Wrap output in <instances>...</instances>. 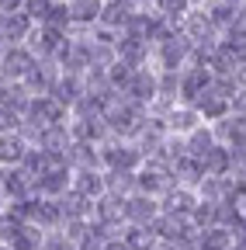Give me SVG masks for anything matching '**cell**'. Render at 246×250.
<instances>
[{
  "instance_id": "1f68e13d",
  "label": "cell",
  "mask_w": 246,
  "mask_h": 250,
  "mask_svg": "<svg viewBox=\"0 0 246 250\" xmlns=\"http://www.w3.org/2000/svg\"><path fill=\"white\" fill-rule=\"evenodd\" d=\"M121 240L129 243V250H156V243H160L146 226H125L121 229Z\"/></svg>"
},
{
  "instance_id": "7a4b0ae2",
  "label": "cell",
  "mask_w": 246,
  "mask_h": 250,
  "mask_svg": "<svg viewBox=\"0 0 246 250\" xmlns=\"http://www.w3.org/2000/svg\"><path fill=\"white\" fill-rule=\"evenodd\" d=\"M191 42L184 31H173L170 39L156 42L152 45V59H156V70H188V62H191Z\"/></svg>"
},
{
  "instance_id": "ffe728a7",
  "label": "cell",
  "mask_w": 246,
  "mask_h": 250,
  "mask_svg": "<svg viewBox=\"0 0 246 250\" xmlns=\"http://www.w3.org/2000/svg\"><path fill=\"white\" fill-rule=\"evenodd\" d=\"M70 167L73 170H104L101 146H94V143H73L70 146Z\"/></svg>"
},
{
  "instance_id": "b9f144b4",
  "label": "cell",
  "mask_w": 246,
  "mask_h": 250,
  "mask_svg": "<svg viewBox=\"0 0 246 250\" xmlns=\"http://www.w3.org/2000/svg\"><path fill=\"white\" fill-rule=\"evenodd\" d=\"M4 28H7V14H0V42H4Z\"/></svg>"
},
{
  "instance_id": "f6af8a7d",
  "label": "cell",
  "mask_w": 246,
  "mask_h": 250,
  "mask_svg": "<svg viewBox=\"0 0 246 250\" xmlns=\"http://www.w3.org/2000/svg\"><path fill=\"white\" fill-rule=\"evenodd\" d=\"M0 250H11V247H7V243H0Z\"/></svg>"
},
{
  "instance_id": "6da1fadb",
  "label": "cell",
  "mask_w": 246,
  "mask_h": 250,
  "mask_svg": "<svg viewBox=\"0 0 246 250\" xmlns=\"http://www.w3.org/2000/svg\"><path fill=\"white\" fill-rule=\"evenodd\" d=\"M139 195H149V198H163L170 188H177V181H173V167L163 160V156H149V160L139 167Z\"/></svg>"
},
{
  "instance_id": "bcb514c9",
  "label": "cell",
  "mask_w": 246,
  "mask_h": 250,
  "mask_svg": "<svg viewBox=\"0 0 246 250\" xmlns=\"http://www.w3.org/2000/svg\"><path fill=\"white\" fill-rule=\"evenodd\" d=\"M49 4H59V0H49Z\"/></svg>"
},
{
  "instance_id": "cb8c5ba5",
  "label": "cell",
  "mask_w": 246,
  "mask_h": 250,
  "mask_svg": "<svg viewBox=\"0 0 246 250\" xmlns=\"http://www.w3.org/2000/svg\"><path fill=\"white\" fill-rule=\"evenodd\" d=\"M38 24L28 18L24 11H18V14H7V28H4V45H24L28 39H32V31H35Z\"/></svg>"
},
{
  "instance_id": "ac0fdd59",
  "label": "cell",
  "mask_w": 246,
  "mask_h": 250,
  "mask_svg": "<svg viewBox=\"0 0 246 250\" xmlns=\"http://www.w3.org/2000/svg\"><path fill=\"white\" fill-rule=\"evenodd\" d=\"M66 4H70V21H73V28H80V31L97 28L101 11H104V0H66Z\"/></svg>"
},
{
  "instance_id": "7402d4cb",
  "label": "cell",
  "mask_w": 246,
  "mask_h": 250,
  "mask_svg": "<svg viewBox=\"0 0 246 250\" xmlns=\"http://www.w3.org/2000/svg\"><path fill=\"white\" fill-rule=\"evenodd\" d=\"M198 125H205V122H201V115H198L194 108H188V104H177V108L167 115V129H170V136H191Z\"/></svg>"
},
{
  "instance_id": "9a60e30c",
  "label": "cell",
  "mask_w": 246,
  "mask_h": 250,
  "mask_svg": "<svg viewBox=\"0 0 246 250\" xmlns=\"http://www.w3.org/2000/svg\"><path fill=\"white\" fill-rule=\"evenodd\" d=\"M194 205H198V191H191V188H170V191L160 198V212H167V215H180V219H191V212H194Z\"/></svg>"
},
{
  "instance_id": "ab89813d",
  "label": "cell",
  "mask_w": 246,
  "mask_h": 250,
  "mask_svg": "<svg viewBox=\"0 0 246 250\" xmlns=\"http://www.w3.org/2000/svg\"><path fill=\"white\" fill-rule=\"evenodd\" d=\"M236 83H239V90H246V56L239 59V66H236Z\"/></svg>"
},
{
  "instance_id": "ee69618b",
  "label": "cell",
  "mask_w": 246,
  "mask_h": 250,
  "mask_svg": "<svg viewBox=\"0 0 246 250\" xmlns=\"http://www.w3.org/2000/svg\"><path fill=\"white\" fill-rule=\"evenodd\" d=\"M4 49H7V45H4V42H0V59H4Z\"/></svg>"
},
{
  "instance_id": "7dc6e473",
  "label": "cell",
  "mask_w": 246,
  "mask_h": 250,
  "mask_svg": "<svg viewBox=\"0 0 246 250\" xmlns=\"http://www.w3.org/2000/svg\"><path fill=\"white\" fill-rule=\"evenodd\" d=\"M104 4H108V0H104Z\"/></svg>"
},
{
  "instance_id": "484cf974",
  "label": "cell",
  "mask_w": 246,
  "mask_h": 250,
  "mask_svg": "<svg viewBox=\"0 0 246 250\" xmlns=\"http://www.w3.org/2000/svg\"><path fill=\"white\" fill-rule=\"evenodd\" d=\"M83 77H73V73H63V77H59V83H56V90H52V98L59 101V104H63L66 111L83 98Z\"/></svg>"
},
{
  "instance_id": "8d00e7d4",
  "label": "cell",
  "mask_w": 246,
  "mask_h": 250,
  "mask_svg": "<svg viewBox=\"0 0 246 250\" xmlns=\"http://www.w3.org/2000/svg\"><path fill=\"white\" fill-rule=\"evenodd\" d=\"M18 129H21V115L0 108V136H11V132H18Z\"/></svg>"
},
{
  "instance_id": "5bb4252c",
  "label": "cell",
  "mask_w": 246,
  "mask_h": 250,
  "mask_svg": "<svg viewBox=\"0 0 246 250\" xmlns=\"http://www.w3.org/2000/svg\"><path fill=\"white\" fill-rule=\"evenodd\" d=\"M70 191H76L87 202H97L108 195V184H104V170H73L70 181Z\"/></svg>"
},
{
  "instance_id": "8fae6325",
  "label": "cell",
  "mask_w": 246,
  "mask_h": 250,
  "mask_svg": "<svg viewBox=\"0 0 246 250\" xmlns=\"http://www.w3.org/2000/svg\"><path fill=\"white\" fill-rule=\"evenodd\" d=\"M94 223H101V226L121 233V229L129 226V223H125V198H118V195L97 198V202H94Z\"/></svg>"
},
{
  "instance_id": "60d3db41",
  "label": "cell",
  "mask_w": 246,
  "mask_h": 250,
  "mask_svg": "<svg viewBox=\"0 0 246 250\" xmlns=\"http://www.w3.org/2000/svg\"><path fill=\"white\" fill-rule=\"evenodd\" d=\"M101 250H129V243L121 240V236H114V240H108V243H104Z\"/></svg>"
},
{
  "instance_id": "83f0119b",
  "label": "cell",
  "mask_w": 246,
  "mask_h": 250,
  "mask_svg": "<svg viewBox=\"0 0 246 250\" xmlns=\"http://www.w3.org/2000/svg\"><path fill=\"white\" fill-rule=\"evenodd\" d=\"M184 143H188V156H194V160H205V156L219 146V143H215L211 125H198L191 136H184Z\"/></svg>"
},
{
  "instance_id": "f1b7e54d",
  "label": "cell",
  "mask_w": 246,
  "mask_h": 250,
  "mask_svg": "<svg viewBox=\"0 0 246 250\" xmlns=\"http://www.w3.org/2000/svg\"><path fill=\"white\" fill-rule=\"evenodd\" d=\"M232 243H236V233L226 226H208L198 233V250H232Z\"/></svg>"
},
{
  "instance_id": "4dcf8cb0",
  "label": "cell",
  "mask_w": 246,
  "mask_h": 250,
  "mask_svg": "<svg viewBox=\"0 0 246 250\" xmlns=\"http://www.w3.org/2000/svg\"><path fill=\"white\" fill-rule=\"evenodd\" d=\"M59 205H63V215L66 219H94V202H87V198H80L76 191H66L63 198H59Z\"/></svg>"
},
{
  "instance_id": "603a6c76",
  "label": "cell",
  "mask_w": 246,
  "mask_h": 250,
  "mask_svg": "<svg viewBox=\"0 0 246 250\" xmlns=\"http://www.w3.org/2000/svg\"><path fill=\"white\" fill-rule=\"evenodd\" d=\"M28 149H32V146H28V143L21 139V132L0 136V167H4V170H11V167H21Z\"/></svg>"
},
{
  "instance_id": "8992f818",
  "label": "cell",
  "mask_w": 246,
  "mask_h": 250,
  "mask_svg": "<svg viewBox=\"0 0 246 250\" xmlns=\"http://www.w3.org/2000/svg\"><path fill=\"white\" fill-rule=\"evenodd\" d=\"M59 77H63V66H59L56 59H38L35 66H32V73H28L21 83L28 87L32 98H42V94H52V90H56Z\"/></svg>"
},
{
  "instance_id": "44dd1931",
  "label": "cell",
  "mask_w": 246,
  "mask_h": 250,
  "mask_svg": "<svg viewBox=\"0 0 246 250\" xmlns=\"http://www.w3.org/2000/svg\"><path fill=\"white\" fill-rule=\"evenodd\" d=\"M170 167H173V181L180 188L198 191V184L205 181V167H201V160H194V156H180V160H173Z\"/></svg>"
},
{
  "instance_id": "277c9868",
  "label": "cell",
  "mask_w": 246,
  "mask_h": 250,
  "mask_svg": "<svg viewBox=\"0 0 246 250\" xmlns=\"http://www.w3.org/2000/svg\"><path fill=\"white\" fill-rule=\"evenodd\" d=\"M184 35H188V42L194 45V49H215L222 42V31L211 24V18H208V11H191L188 18H184Z\"/></svg>"
},
{
  "instance_id": "e0dca14e",
  "label": "cell",
  "mask_w": 246,
  "mask_h": 250,
  "mask_svg": "<svg viewBox=\"0 0 246 250\" xmlns=\"http://www.w3.org/2000/svg\"><path fill=\"white\" fill-rule=\"evenodd\" d=\"M135 11H139V7L132 4V0H108L104 11H101L97 28H108V31H118V35H121V28L132 21V14H135Z\"/></svg>"
},
{
  "instance_id": "836d02e7",
  "label": "cell",
  "mask_w": 246,
  "mask_h": 250,
  "mask_svg": "<svg viewBox=\"0 0 246 250\" xmlns=\"http://www.w3.org/2000/svg\"><path fill=\"white\" fill-rule=\"evenodd\" d=\"M215 202H201L198 198V205H194V212H191V226L201 233V229H208V226H215Z\"/></svg>"
},
{
  "instance_id": "4fadbf2b",
  "label": "cell",
  "mask_w": 246,
  "mask_h": 250,
  "mask_svg": "<svg viewBox=\"0 0 246 250\" xmlns=\"http://www.w3.org/2000/svg\"><path fill=\"white\" fill-rule=\"evenodd\" d=\"M114 56H118V62H125V66L142 70L146 62L152 59V45H149V42H142V39H129V35H121V39H118V45H114Z\"/></svg>"
},
{
  "instance_id": "f546056e",
  "label": "cell",
  "mask_w": 246,
  "mask_h": 250,
  "mask_svg": "<svg viewBox=\"0 0 246 250\" xmlns=\"http://www.w3.org/2000/svg\"><path fill=\"white\" fill-rule=\"evenodd\" d=\"M152 11H156L160 18H167L170 24L184 28V18H188L194 7H191V0H152Z\"/></svg>"
},
{
  "instance_id": "74e56055",
  "label": "cell",
  "mask_w": 246,
  "mask_h": 250,
  "mask_svg": "<svg viewBox=\"0 0 246 250\" xmlns=\"http://www.w3.org/2000/svg\"><path fill=\"white\" fill-rule=\"evenodd\" d=\"M229 104H232V115H239V118H246V90H239V94H236V98H232Z\"/></svg>"
},
{
  "instance_id": "52a82bcc",
  "label": "cell",
  "mask_w": 246,
  "mask_h": 250,
  "mask_svg": "<svg viewBox=\"0 0 246 250\" xmlns=\"http://www.w3.org/2000/svg\"><path fill=\"white\" fill-rule=\"evenodd\" d=\"M28 122H35L38 129H49V125H66L70 122V111L59 104L52 94H42V98H32V104H28Z\"/></svg>"
},
{
  "instance_id": "4316f807",
  "label": "cell",
  "mask_w": 246,
  "mask_h": 250,
  "mask_svg": "<svg viewBox=\"0 0 246 250\" xmlns=\"http://www.w3.org/2000/svg\"><path fill=\"white\" fill-rule=\"evenodd\" d=\"M201 167H205V177H229L232 174V149L229 146H215L201 160Z\"/></svg>"
},
{
  "instance_id": "f35d334b",
  "label": "cell",
  "mask_w": 246,
  "mask_h": 250,
  "mask_svg": "<svg viewBox=\"0 0 246 250\" xmlns=\"http://www.w3.org/2000/svg\"><path fill=\"white\" fill-rule=\"evenodd\" d=\"M24 7V0H0V14H18Z\"/></svg>"
},
{
  "instance_id": "d4e9b609",
  "label": "cell",
  "mask_w": 246,
  "mask_h": 250,
  "mask_svg": "<svg viewBox=\"0 0 246 250\" xmlns=\"http://www.w3.org/2000/svg\"><path fill=\"white\" fill-rule=\"evenodd\" d=\"M139 174V170H135ZM132 170H104V184H108V195H118V198H132L139 195V177Z\"/></svg>"
},
{
  "instance_id": "30bf717a",
  "label": "cell",
  "mask_w": 246,
  "mask_h": 250,
  "mask_svg": "<svg viewBox=\"0 0 246 250\" xmlns=\"http://www.w3.org/2000/svg\"><path fill=\"white\" fill-rule=\"evenodd\" d=\"M0 195H4L7 205H14V202H28V198H35V181L28 177L21 167H11V170H4V181H0Z\"/></svg>"
},
{
  "instance_id": "e575fe53",
  "label": "cell",
  "mask_w": 246,
  "mask_h": 250,
  "mask_svg": "<svg viewBox=\"0 0 246 250\" xmlns=\"http://www.w3.org/2000/svg\"><path fill=\"white\" fill-rule=\"evenodd\" d=\"M49 28H59V31H70L73 28V21H70V4L66 0H59V4H52V11H49V21H45Z\"/></svg>"
},
{
  "instance_id": "3957f363",
  "label": "cell",
  "mask_w": 246,
  "mask_h": 250,
  "mask_svg": "<svg viewBox=\"0 0 246 250\" xmlns=\"http://www.w3.org/2000/svg\"><path fill=\"white\" fill-rule=\"evenodd\" d=\"M101 160H104V170H132V174H135V170L146 164V156L139 153L135 143L111 136V139L101 146Z\"/></svg>"
},
{
  "instance_id": "d6986e66",
  "label": "cell",
  "mask_w": 246,
  "mask_h": 250,
  "mask_svg": "<svg viewBox=\"0 0 246 250\" xmlns=\"http://www.w3.org/2000/svg\"><path fill=\"white\" fill-rule=\"evenodd\" d=\"M28 104H32V94H28L24 83H18V80H0V108L18 111V115L24 118V115H28Z\"/></svg>"
},
{
  "instance_id": "2e32d148",
  "label": "cell",
  "mask_w": 246,
  "mask_h": 250,
  "mask_svg": "<svg viewBox=\"0 0 246 250\" xmlns=\"http://www.w3.org/2000/svg\"><path fill=\"white\" fill-rule=\"evenodd\" d=\"M211 132H215V143H219V146L239 149V146H246V118L229 115V118H222V122H215Z\"/></svg>"
},
{
  "instance_id": "5b68a950",
  "label": "cell",
  "mask_w": 246,
  "mask_h": 250,
  "mask_svg": "<svg viewBox=\"0 0 246 250\" xmlns=\"http://www.w3.org/2000/svg\"><path fill=\"white\" fill-rule=\"evenodd\" d=\"M211 83H215V77H211V70L208 66H188V70H180V104H188V108H194L205 94L211 90Z\"/></svg>"
},
{
  "instance_id": "7bdbcfd3",
  "label": "cell",
  "mask_w": 246,
  "mask_h": 250,
  "mask_svg": "<svg viewBox=\"0 0 246 250\" xmlns=\"http://www.w3.org/2000/svg\"><path fill=\"white\" fill-rule=\"evenodd\" d=\"M208 4V0H191V7H205Z\"/></svg>"
},
{
  "instance_id": "ba28073f",
  "label": "cell",
  "mask_w": 246,
  "mask_h": 250,
  "mask_svg": "<svg viewBox=\"0 0 246 250\" xmlns=\"http://www.w3.org/2000/svg\"><path fill=\"white\" fill-rule=\"evenodd\" d=\"M35 56H32V49L28 45H7L4 49V59H0V80H24L28 73H32V66H35Z\"/></svg>"
},
{
  "instance_id": "9c48e42d",
  "label": "cell",
  "mask_w": 246,
  "mask_h": 250,
  "mask_svg": "<svg viewBox=\"0 0 246 250\" xmlns=\"http://www.w3.org/2000/svg\"><path fill=\"white\" fill-rule=\"evenodd\" d=\"M125 98H132L135 104H142V108H149L152 101L160 98V77H156V66H142V70H135V77H132V83H129V90H125Z\"/></svg>"
},
{
  "instance_id": "7c38bea8",
  "label": "cell",
  "mask_w": 246,
  "mask_h": 250,
  "mask_svg": "<svg viewBox=\"0 0 246 250\" xmlns=\"http://www.w3.org/2000/svg\"><path fill=\"white\" fill-rule=\"evenodd\" d=\"M156 215H160V202L156 198H149V195H132L125 198V223L129 226H152L156 223Z\"/></svg>"
},
{
  "instance_id": "d6a6232c",
  "label": "cell",
  "mask_w": 246,
  "mask_h": 250,
  "mask_svg": "<svg viewBox=\"0 0 246 250\" xmlns=\"http://www.w3.org/2000/svg\"><path fill=\"white\" fill-rule=\"evenodd\" d=\"M132 77H135V70H132V66H125V62H118V59L108 66V80H111V87H114L118 94H125V90H129Z\"/></svg>"
},
{
  "instance_id": "d590c367",
  "label": "cell",
  "mask_w": 246,
  "mask_h": 250,
  "mask_svg": "<svg viewBox=\"0 0 246 250\" xmlns=\"http://www.w3.org/2000/svg\"><path fill=\"white\" fill-rule=\"evenodd\" d=\"M28 18H32L35 24H45L49 21V11H52V4L49 0H24V7H21Z\"/></svg>"
}]
</instances>
